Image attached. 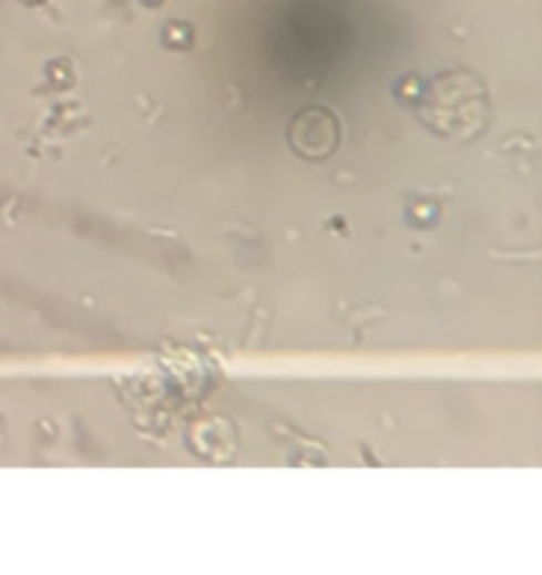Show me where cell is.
I'll use <instances>...</instances> for the list:
<instances>
[{
  "mask_svg": "<svg viewBox=\"0 0 542 575\" xmlns=\"http://www.w3.org/2000/svg\"><path fill=\"white\" fill-rule=\"evenodd\" d=\"M288 144L303 158H328L339 144V122L325 107H308L294 116L288 127Z\"/></svg>",
  "mask_w": 542,
  "mask_h": 575,
  "instance_id": "cell-1",
  "label": "cell"
}]
</instances>
